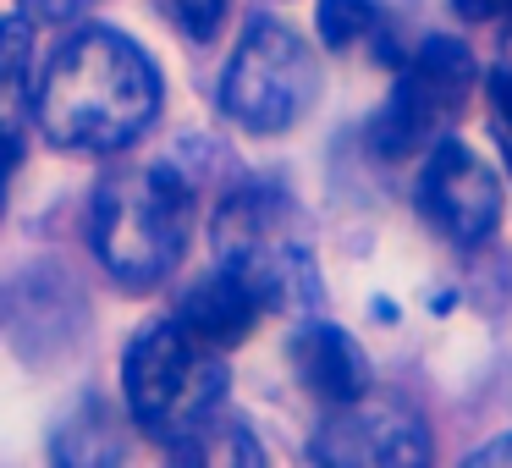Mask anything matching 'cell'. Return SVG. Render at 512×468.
<instances>
[{
  "instance_id": "cell-6",
  "label": "cell",
  "mask_w": 512,
  "mask_h": 468,
  "mask_svg": "<svg viewBox=\"0 0 512 468\" xmlns=\"http://www.w3.org/2000/svg\"><path fill=\"white\" fill-rule=\"evenodd\" d=\"M474 83H479L474 56H468L457 39H424V45L413 50V61L397 72L391 100L380 105V116H375V133H369L375 155L402 160V155L430 149L435 133L468 105Z\"/></svg>"
},
{
  "instance_id": "cell-1",
  "label": "cell",
  "mask_w": 512,
  "mask_h": 468,
  "mask_svg": "<svg viewBox=\"0 0 512 468\" xmlns=\"http://www.w3.org/2000/svg\"><path fill=\"white\" fill-rule=\"evenodd\" d=\"M34 116L56 149L116 155L160 116V72L116 28H78L34 83Z\"/></svg>"
},
{
  "instance_id": "cell-14",
  "label": "cell",
  "mask_w": 512,
  "mask_h": 468,
  "mask_svg": "<svg viewBox=\"0 0 512 468\" xmlns=\"http://www.w3.org/2000/svg\"><path fill=\"white\" fill-rule=\"evenodd\" d=\"M155 6H160V12H166L188 39H210L215 28H221V17H226V6H232V0H155Z\"/></svg>"
},
{
  "instance_id": "cell-9",
  "label": "cell",
  "mask_w": 512,
  "mask_h": 468,
  "mask_svg": "<svg viewBox=\"0 0 512 468\" xmlns=\"http://www.w3.org/2000/svg\"><path fill=\"white\" fill-rule=\"evenodd\" d=\"M292 369H298L303 386H309L320 402H331V408L358 402L369 391L364 347H358L347 331H336V325H303V331L292 336Z\"/></svg>"
},
{
  "instance_id": "cell-10",
  "label": "cell",
  "mask_w": 512,
  "mask_h": 468,
  "mask_svg": "<svg viewBox=\"0 0 512 468\" xmlns=\"http://www.w3.org/2000/svg\"><path fill=\"white\" fill-rule=\"evenodd\" d=\"M265 314V303H259V292L248 287L237 270L215 265V276H204L199 287L182 298L177 320L188 325L193 336H204L210 347H237L248 331H254V320Z\"/></svg>"
},
{
  "instance_id": "cell-12",
  "label": "cell",
  "mask_w": 512,
  "mask_h": 468,
  "mask_svg": "<svg viewBox=\"0 0 512 468\" xmlns=\"http://www.w3.org/2000/svg\"><path fill=\"white\" fill-rule=\"evenodd\" d=\"M171 457H182V463H259V441L237 419H221V413H215V419L199 424Z\"/></svg>"
},
{
  "instance_id": "cell-15",
  "label": "cell",
  "mask_w": 512,
  "mask_h": 468,
  "mask_svg": "<svg viewBox=\"0 0 512 468\" xmlns=\"http://www.w3.org/2000/svg\"><path fill=\"white\" fill-rule=\"evenodd\" d=\"M94 0H23V12L39 17V23H78Z\"/></svg>"
},
{
  "instance_id": "cell-19",
  "label": "cell",
  "mask_w": 512,
  "mask_h": 468,
  "mask_svg": "<svg viewBox=\"0 0 512 468\" xmlns=\"http://www.w3.org/2000/svg\"><path fill=\"white\" fill-rule=\"evenodd\" d=\"M12 171H17V138L0 133V199H6V182H12Z\"/></svg>"
},
{
  "instance_id": "cell-2",
  "label": "cell",
  "mask_w": 512,
  "mask_h": 468,
  "mask_svg": "<svg viewBox=\"0 0 512 468\" xmlns=\"http://www.w3.org/2000/svg\"><path fill=\"white\" fill-rule=\"evenodd\" d=\"M193 226V188L171 166H116L94 188L89 243L122 287H160Z\"/></svg>"
},
{
  "instance_id": "cell-13",
  "label": "cell",
  "mask_w": 512,
  "mask_h": 468,
  "mask_svg": "<svg viewBox=\"0 0 512 468\" xmlns=\"http://www.w3.org/2000/svg\"><path fill=\"white\" fill-rule=\"evenodd\" d=\"M314 28H320V39L331 50H347L380 28V0H320Z\"/></svg>"
},
{
  "instance_id": "cell-8",
  "label": "cell",
  "mask_w": 512,
  "mask_h": 468,
  "mask_svg": "<svg viewBox=\"0 0 512 468\" xmlns=\"http://www.w3.org/2000/svg\"><path fill=\"white\" fill-rule=\"evenodd\" d=\"M320 463H342V468H391V463H424L430 441H424L419 419L391 402H342L331 419L320 424L309 446Z\"/></svg>"
},
{
  "instance_id": "cell-5",
  "label": "cell",
  "mask_w": 512,
  "mask_h": 468,
  "mask_svg": "<svg viewBox=\"0 0 512 468\" xmlns=\"http://www.w3.org/2000/svg\"><path fill=\"white\" fill-rule=\"evenodd\" d=\"M320 94V67L314 50L276 17H254L248 34L237 39L232 61L221 78V111L237 127L259 138H276L298 122Z\"/></svg>"
},
{
  "instance_id": "cell-7",
  "label": "cell",
  "mask_w": 512,
  "mask_h": 468,
  "mask_svg": "<svg viewBox=\"0 0 512 468\" xmlns=\"http://www.w3.org/2000/svg\"><path fill=\"white\" fill-rule=\"evenodd\" d=\"M501 177L463 144H435L419 171V210L446 243L479 248L501 226Z\"/></svg>"
},
{
  "instance_id": "cell-3",
  "label": "cell",
  "mask_w": 512,
  "mask_h": 468,
  "mask_svg": "<svg viewBox=\"0 0 512 468\" xmlns=\"http://www.w3.org/2000/svg\"><path fill=\"white\" fill-rule=\"evenodd\" d=\"M122 391L133 408L138 430L149 441L177 452L199 424H210L226 402V364L221 347H210L204 336H193L188 325L171 314L155 320L133 336L122 358Z\"/></svg>"
},
{
  "instance_id": "cell-17",
  "label": "cell",
  "mask_w": 512,
  "mask_h": 468,
  "mask_svg": "<svg viewBox=\"0 0 512 468\" xmlns=\"http://www.w3.org/2000/svg\"><path fill=\"white\" fill-rule=\"evenodd\" d=\"M452 6L463 23H501V17H512V0H452Z\"/></svg>"
},
{
  "instance_id": "cell-18",
  "label": "cell",
  "mask_w": 512,
  "mask_h": 468,
  "mask_svg": "<svg viewBox=\"0 0 512 468\" xmlns=\"http://www.w3.org/2000/svg\"><path fill=\"white\" fill-rule=\"evenodd\" d=\"M468 463H474V468H479V463H485V468H490V463H512V435H501V441H490V446H479V452H468Z\"/></svg>"
},
{
  "instance_id": "cell-16",
  "label": "cell",
  "mask_w": 512,
  "mask_h": 468,
  "mask_svg": "<svg viewBox=\"0 0 512 468\" xmlns=\"http://www.w3.org/2000/svg\"><path fill=\"white\" fill-rule=\"evenodd\" d=\"M490 105H496L501 127L512 133V50H507V61H501V67L490 72Z\"/></svg>"
},
{
  "instance_id": "cell-11",
  "label": "cell",
  "mask_w": 512,
  "mask_h": 468,
  "mask_svg": "<svg viewBox=\"0 0 512 468\" xmlns=\"http://www.w3.org/2000/svg\"><path fill=\"white\" fill-rule=\"evenodd\" d=\"M34 28L28 17H0V133H12L34 116Z\"/></svg>"
},
{
  "instance_id": "cell-4",
  "label": "cell",
  "mask_w": 512,
  "mask_h": 468,
  "mask_svg": "<svg viewBox=\"0 0 512 468\" xmlns=\"http://www.w3.org/2000/svg\"><path fill=\"white\" fill-rule=\"evenodd\" d=\"M215 248H221V265L237 270L265 309H298L320 298L314 254L276 188H259V182L237 188L215 215Z\"/></svg>"
}]
</instances>
